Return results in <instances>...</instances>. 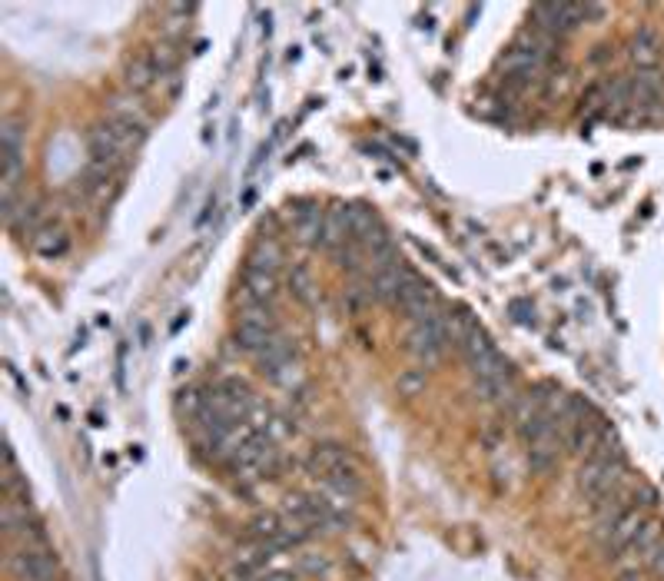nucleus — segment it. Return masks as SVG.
<instances>
[{"instance_id":"obj_1","label":"nucleus","mask_w":664,"mask_h":581,"mask_svg":"<svg viewBox=\"0 0 664 581\" xmlns=\"http://www.w3.org/2000/svg\"><path fill=\"white\" fill-rule=\"evenodd\" d=\"M605 14L608 10L601 4H541V7L531 10L535 30H545L551 37L581 27L588 17H605Z\"/></svg>"},{"instance_id":"obj_2","label":"nucleus","mask_w":664,"mask_h":581,"mask_svg":"<svg viewBox=\"0 0 664 581\" xmlns=\"http://www.w3.org/2000/svg\"><path fill=\"white\" fill-rule=\"evenodd\" d=\"M625 475H628L625 458H585L581 472H578V488L591 502H598V498L618 492L625 485Z\"/></svg>"},{"instance_id":"obj_3","label":"nucleus","mask_w":664,"mask_h":581,"mask_svg":"<svg viewBox=\"0 0 664 581\" xmlns=\"http://www.w3.org/2000/svg\"><path fill=\"white\" fill-rule=\"evenodd\" d=\"M10 568L24 581H57V555L44 545H20L10 555Z\"/></svg>"},{"instance_id":"obj_4","label":"nucleus","mask_w":664,"mask_h":581,"mask_svg":"<svg viewBox=\"0 0 664 581\" xmlns=\"http://www.w3.org/2000/svg\"><path fill=\"white\" fill-rule=\"evenodd\" d=\"M442 312H439V316H432V320L412 322V332H409V349H412V356L419 359V362H425V366L439 362V356H442L445 346H449Z\"/></svg>"},{"instance_id":"obj_5","label":"nucleus","mask_w":664,"mask_h":581,"mask_svg":"<svg viewBox=\"0 0 664 581\" xmlns=\"http://www.w3.org/2000/svg\"><path fill=\"white\" fill-rule=\"evenodd\" d=\"M641 525H645L641 512L628 505L625 512H621V518H618V522L611 525V532H608L605 538H601V545H605V552L611 555V558H618V555L625 552L628 545L635 542V535H638V528H641Z\"/></svg>"},{"instance_id":"obj_6","label":"nucleus","mask_w":664,"mask_h":581,"mask_svg":"<svg viewBox=\"0 0 664 581\" xmlns=\"http://www.w3.org/2000/svg\"><path fill=\"white\" fill-rule=\"evenodd\" d=\"M628 60L635 64V74L638 70H658V64H661V40H658L655 30H638L631 47H628Z\"/></svg>"},{"instance_id":"obj_7","label":"nucleus","mask_w":664,"mask_h":581,"mask_svg":"<svg viewBox=\"0 0 664 581\" xmlns=\"http://www.w3.org/2000/svg\"><path fill=\"white\" fill-rule=\"evenodd\" d=\"M352 462V452H349L346 446H336V442H326V446H316L312 448V456H309L306 468L312 475H322L326 478L332 468H339V465H349Z\"/></svg>"},{"instance_id":"obj_8","label":"nucleus","mask_w":664,"mask_h":581,"mask_svg":"<svg viewBox=\"0 0 664 581\" xmlns=\"http://www.w3.org/2000/svg\"><path fill=\"white\" fill-rule=\"evenodd\" d=\"M273 296H276V276L270 270L246 266V272H243V300L273 302Z\"/></svg>"},{"instance_id":"obj_9","label":"nucleus","mask_w":664,"mask_h":581,"mask_svg":"<svg viewBox=\"0 0 664 581\" xmlns=\"http://www.w3.org/2000/svg\"><path fill=\"white\" fill-rule=\"evenodd\" d=\"M661 535H664V525L651 518V522H645V525H641V528H638L635 542L628 545V548H625V552H621V555H631V558H638V555H641V558H648V555L655 552L658 545L664 542ZM621 555H618V558H621Z\"/></svg>"},{"instance_id":"obj_10","label":"nucleus","mask_w":664,"mask_h":581,"mask_svg":"<svg viewBox=\"0 0 664 581\" xmlns=\"http://www.w3.org/2000/svg\"><path fill=\"white\" fill-rule=\"evenodd\" d=\"M322 482L329 485V488H336L339 495H346V498H352L356 502L359 495H362V475L352 468V462L349 465H339V468H332V472L322 478Z\"/></svg>"},{"instance_id":"obj_11","label":"nucleus","mask_w":664,"mask_h":581,"mask_svg":"<svg viewBox=\"0 0 664 581\" xmlns=\"http://www.w3.org/2000/svg\"><path fill=\"white\" fill-rule=\"evenodd\" d=\"M70 246L67 232L57 230V226H44V230L34 232V250L44 256V260H57V256H64Z\"/></svg>"},{"instance_id":"obj_12","label":"nucleus","mask_w":664,"mask_h":581,"mask_svg":"<svg viewBox=\"0 0 664 581\" xmlns=\"http://www.w3.org/2000/svg\"><path fill=\"white\" fill-rule=\"evenodd\" d=\"M475 392H479L481 402H501V399H515L511 396V372L505 376H491V379H479L475 382Z\"/></svg>"},{"instance_id":"obj_13","label":"nucleus","mask_w":664,"mask_h":581,"mask_svg":"<svg viewBox=\"0 0 664 581\" xmlns=\"http://www.w3.org/2000/svg\"><path fill=\"white\" fill-rule=\"evenodd\" d=\"M645 562H648V568H651V572H655V575H664V542L658 545L655 552L648 555Z\"/></svg>"},{"instance_id":"obj_14","label":"nucleus","mask_w":664,"mask_h":581,"mask_svg":"<svg viewBox=\"0 0 664 581\" xmlns=\"http://www.w3.org/2000/svg\"><path fill=\"white\" fill-rule=\"evenodd\" d=\"M299 565H302L306 572H322V568H326V558H306V555H302Z\"/></svg>"}]
</instances>
